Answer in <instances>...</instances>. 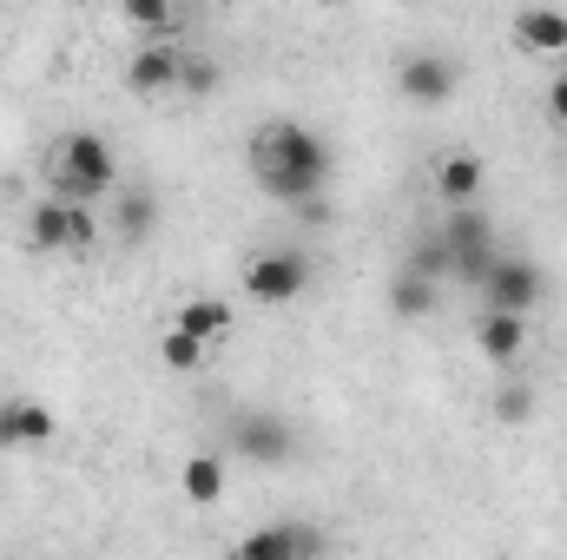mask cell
Returning a JSON list of instances; mask_svg holds the SVG:
<instances>
[{
	"label": "cell",
	"mask_w": 567,
	"mask_h": 560,
	"mask_svg": "<svg viewBox=\"0 0 567 560\" xmlns=\"http://www.w3.org/2000/svg\"><path fill=\"white\" fill-rule=\"evenodd\" d=\"M303 290H310V258L297 245H265V251L245 258V297L251 303L278 310V303H297Z\"/></svg>",
	"instance_id": "3"
},
{
	"label": "cell",
	"mask_w": 567,
	"mask_h": 560,
	"mask_svg": "<svg viewBox=\"0 0 567 560\" xmlns=\"http://www.w3.org/2000/svg\"><path fill=\"white\" fill-rule=\"evenodd\" d=\"M53 435H60V416H53L47 403H33V396H0V455L40 448V442H53Z\"/></svg>",
	"instance_id": "10"
},
{
	"label": "cell",
	"mask_w": 567,
	"mask_h": 560,
	"mask_svg": "<svg viewBox=\"0 0 567 560\" xmlns=\"http://www.w3.org/2000/svg\"><path fill=\"white\" fill-rule=\"evenodd\" d=\"M522 343H528L522 310H482V323H475V350H482L488 363H515Z\"/></svg>",
	"instance_id": "14"
},
{
	"label": "cell",
	"mask_w": 567,
	"mask_h": 560,
	"mask_svg": "<svg viewBox=\"0 0 567 560\" xmlns=\"http://www.w3.org/2000/svg\"><path fill=\"white\" fill-rule=\"evenodd\" d=\"M231 554H238V560H310V554H323V535H317V528H303V521H278V528L245 535Z\"/></svg>",
	"instance_id": "11"
},
{
	"label": "cell",
	"mask_w": 567,
	"mask_h": 560,
	"mask_svg": "<svg viewBox=\"0 0 567 560\" xmlns=\"http://www.w3.org/2000/svg\"><path fill=\"white\" fill-rule=\"evenodd\" d=\"M152 225H158V198L133 185V191H120V211H113V231H120V245L126 251H140L145 238H152Z\"/></svg>",
	"instance_id": "16"
},
{
	"label": "cell",
	"mask_w": 567,
	"mask_h": 560,
	"mask_svg": "<svg viewBox=\"0 0 567 560\" xmlns=\"http://www.w3.org/2000/svg\"><path fill=\"white\" fill-rule=\"evenodd\" d=\"M528 416H535V390H522V383L495 390V422H528Z\"/></svg>",
	"instance_id": "23"
},
{
	"label": "cell",
	"mask_w": 567,
	"mask_h": 560,
	"mask_svg": "<svg viewBox=\"0 0 567 560\" xmlns=\"http://www.w3.org/2000/svg\"><path fill=\"white\" fill-rule=\"evenodd\" d=\"M120 185V158L100 133H66L53 152V198H73V205H93Z\"/></svg>",
	"instance_id": "2"
},
{
	"label": "cell",
	"mask_w": 567,
	"mask_h": 560,
	"mask_svg": "<svg viewBox=\"0 0 567 560\" xmlns=\"http://www.w3.org/2000/svg\"><path fill=\"white\" fill-rule=\"evenodd\" d=\"M178 323L205 343H225L231 336V297H185L178 303Z\"/></svg>",
	"instance_id": "17"
},
{
	"label": "cell",
	"mask_w": 567,
	"mask_h": 560,
	"mask_svg": "<svg viewBox=\"0 0 567 560\" xmlns=\"http://www.w3.org/2000/svg\"><path fill=\"white\" fill-rule=\"evenodd\" d=\"M396 93H403L410 106H449V100L462 93V66H455L449 53H410V60L396 66Z\"/></svg>",
	"instance_id": "7"
},
{
	"label": "cell",
	"mask_w": 567,
	"mask_h": 560,
	"mask_svg": "<svg viewBox=\"0 0 567 560\" xmlns=\"http://www.w3.org/2000/svg\"><path fill=\"white\" fill-rule=\"evenodd\" d=\"M231 455L251 468H284V462H297V428L271 409H238L231 416Z\"/></svg>",
	"instance_id": "5"
},
{
	"label": "cell",
	"mask_w": 567,
	"mask_h": 560,
	"mask_svg": "<svg viewBox=\"0 0 567 560\" xmlns=\"http://www.w3.org/2000/svg\"><path fill=\"white\" fill-rule=\"evenodd\" d=\"M330 165H337L330 145L310 126H297V120H271L251 139V172H258L265 198H278V205H310L330 185Z\"/></svg>",
	"instance_id": "1"
},
{
	"label": "cell",
	"mask_w": 567,
	"mask_h": 560,
	"mask_svg": "<svg viewBox=\"0 0 567 560\" xmlns=\"http://www.w3.org/2000/svg\"><path fill=\"white\" fill-rule=\"evenodd\" d=\"M158 356H165V370H198V363L212 356V343H205V336H192L185 323H172V330L158 336Z\"/></svg>",
	"instance_id": "20"
},
{
	"label": "cell",
	"mask_w": 567,
	"mask_h": 560,
	"mask_svg": "<svg viewBox=\"0 0 567 560\" xmlns=\"http://www.w3.org/2000/svg\"><path fill=\"white\" fill-rule=\"evenodd\" d=\"M178 93L212 100V93H218V66H212V60H198V53H185V60H178Z\"/></svg>",
	"instance_id": "22"
},
{
	"label": "cell",
	"mask_w": 567,
	"mask_h": 560,
	"mask_svg": "<svg viewBox=\"0 0 567 560\" xmlns=\"http://www.w3.org/2000/svg\"><path fill=\"white\" fill-rule=\"evenodd\" d=\"M27 238H33V251H40V258H60V251L86 258V251L100 245V225H93V211H86V205H73V198H47V205H33Z\"/></svg>",
	"instance_id": "4"
},
{
	"label": "cell",
	"mask_w": 567,
	"mask_h": 560,
	"mask_svg": "<svg viewBox=\"0 0 567 560\" xmlns=\"http://www.w3.org/2000/svg\"><path fill=\"white\" fill-rule=\"evenodd\" d=\"M410 271H423V278H455V265H449V245H442V231H429L416 238V251H410Z\"/></svg>",
	"instance_id": "21"
},
{
	"label": "cell",
	"mask_w": 567,
	"mask_h": 560,
	"mask_svg": "<svg viewBox=\"0 0 567 560\" xmlns=\"http://www.w3.org/2000/svg\"><path fill=\"white\" fill-rule=\"evenodd\" d=\"M442 245H449L455 278L482 283V271L495 265V225H488V211H475V205H449V218H442Z\"/></svg>",
	"instance_id": "6"
},
{
	"label": "cell",
	"mask_w": 567,
	"mask_h": 560,
	"mask_svg": "<svg viewBox=\"0 0 567 560\" xmlns=\"http://www.w3.org/2000/svg\"><path fill=\"white\" fill-rule=\"evenodd\" d=\"M482 303L488 310H535L542 303V271L528 265V258H508V251H495V265L482 271Z\"/></svg>",
	"instance_id": "8"
},
{
	"label": "cell",
	"mask_w": 567,
	"mask_h": 560,
	"mask_svg": "<svg viewBox=\"0 0 567 560\" xmlns=\"http://www.w3.org/2000/svg\"><path fill=\"white\" fill-rule=\"evenodd\" d=\"M178 495H185L192 508H212V501L225 495V455H212V448L185 455V468H178Z\"/></svg>",
	"instance_id": "15"
},
{
	"label": "cell",
	"mask_w": 567,
	"mask_h": 560,
	"mask_svg": "<svg viewBox=\"0 0 567 560\" xmlns=\"http://www.w3.org/2000/svg\"><path fill=\"white\" fill-rule=\"evenodd\" d=\"M508 33H515V46H522V53H535V60L567 53V13H561V7H522Z\"/></svg>",
	"instance_id": "12"
},
{
	"label": "cell",
	"mask_w": 567,
	"mask_h": 560,
	"mask_svg": "<svg viewBox=\"0 0 567 560\" xmlns=\"http://www.w3.org/2000/svg\"><path fill=\"white\" fill-rule=\"evenodd\" d=\"M120 20L126 27H140L145 40H172V0H120Z\"/></svg>",
	"instance_id": "19"
},
{
	"label": "cell",
	"mask_w": 567,
	"mask_h": 560,
	"mask_svg": "<svg viewBox=\"0 0 567 560\" xmlns=\"http://www.w3.org/2000/svg\"><path fill=\"white\" fill-rule=\"evenodd\" d=\"M482 185H488V165H482L475 152H442V158H435V191H442V205H475Z\"/></svg>",
	"instance_id": "13"
},
{
	"label": "cell",
	"mask_w": 567,
	"mask_h": 560,
	"mask_svg": "<svg viewBox=\"0 0 567 560\" xmlns=\"http://www.w3.org/2000/svg\"><path fill=\"white\" fill-rule=\"evenodd\" d=\"M435 290H442L435 278H423V271L403 265V278L390 283V310H396V317H429V310H435Z\"/></svg>",
	"instance_id": "18"
},
{
	"label": "cell",
	"mask_w": 567,
	"mask_h": 560,
	"mask_svg": "<svg viewBox=\"0 0 567 560\" xmlns=\"http://www.w3.org/2000/svg\"><path fill=\"white\" fill-rule=\"evenodd\" d=\"M548 113H555V126H567V73L548 86Z\"/></svg>",
	"instance_id": "24"
},
{
	"label": "cell",
	"mask_w": 567,
	"mask_h": 560,
	"mask_svg": "<svg viewBox=\"0 0 567 560\" xmlns=\"http://www.w3.org/2000/svg\"><path fill=\"white\" fill-rule=\"evenodd\" d=\"M178 60H185V46L145 40L140 53L126 60V93H133V100H165V93H178Z\"/></svg>",
	"instance_id": "9"
}]
</instances>
